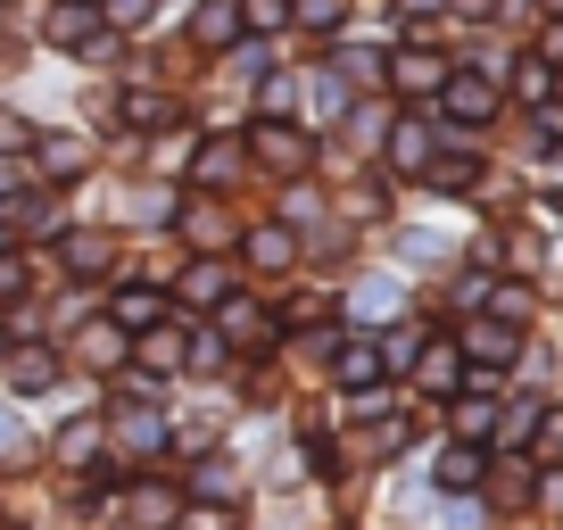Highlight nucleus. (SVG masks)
Masks as SVG:
<instances>
[{"label":"nucleus","instance_id":"2","mask_svg":"<svg viewBox=\"0 0 563 530\" xmlns=\"http://www.w3.org/2000/svg\"><path fill=\"white\" fill-rule=\"evenodd\" d=\"M58 265H67V274H108V265H117V241H108V232H67V241H58Z\"/></svg>","mask_w":563,"mask_h":530},{"label":"nucleus","instance_id":"30","mask_svg":"<svg viewBox=\"0 0 563 530\" xmlns=\"http://www.w3.org/2000/svg\"><path fill=\"white\" fill-rule=\"evenodd\" d=\"M232 75H241V84H257V75H265V42H232Z\"/></svg>","mask_w":563,"mask_h":530},{"label":"nucleus","instance_id":"37","mask_svg":"<svg viewBox=\"0 0 563 530\" xmlns=\"http://www.w3.org/2000/svg\"><path fill=\"white\" fill-rule=\"evenodd\" d=\"M18 448H25V423H18L9 407H0V456H18Z\"/></svg>","mask_w":563,"mask_h":530},{"label":"nucleus","instance_id":"17","mask_svg":"<svg viewBox=\"0 0 563 530\" xmlns=\"http://www.w3.org/2000/svg\"><path fill=\"white\" fill-rule=\"evenodd\" d=\"M257 158H265V166H299L307 150H299V133H290V124H257Z\"/></svg>","mask_w":563,"mask_h":530},{"label":"nucleus","instance_id":"44","mask_svg":"<svg viewBox=\"0 0 563 530\" xmlns=\"http://www.w3.org/2000/svg\"><path fill=\"white\" fill-rule=\"evenodd\" d=\"M555 18H563V0H555Z\"/></svg>","mask_w":563,"mask_h":530},{"label":"nucleus","instance_id":"40","mask_svg":"<svg viewBox=\"0 0 563 530\" xmlns=\"http://www.w3.org/2000/svg\"><path fill=\"white\" fill-rule=\"evenodd\" d=\"M398 9H406V18H431V9H440V0H398Z\"/></svg>","mask_w":563,"mask_h":530},{"label":"nucleus","instance_id":"43","mask_svg":"<svg viewBox=\"0 0 563 530\" xmlns=\"http://www.w3.org/2000/svg\"><path fill=\"white\" fill-rule=\"evenodd\" d=\"M0 249H9V216H0Z\"/></svg>","mask_w":563,"mask_h":530},{"label":"nucleus","instance_id":"7","mask_svg":"<svg viewBox=\"0 0 563 530\" xmlns=\"http://www.w3.org/2000/svg\"><path fill=\"white\" fill-rule=\"evenodd\" d=\"M183 241L208 257V249H224V241H232V216L216 208V199H199V208H183Z\"/></svg>","mask_w":563,"mask_h":530},{"label":"nucleus","instance_id":"18","mask_svg":"<svg viewBox=\"0 0 563 530\" xmlns=\"http://www.w3.org/2000/svg\"><path fill=\"white\" fill-rule=\"evenodd\" d=\"M183 290H191V307H216V299H224L232 283H224V265H216V257H199L191 274H183Z\"/></svg>","mask_w":563,"mask_h":530},{"label":"nucleus","instance_id":"13","mask_svg":"<svg viewBox=\"0 0 563 530\" xmlns=\"http://www.w3.org/2000/svg\"><path fill=\"white\" fill-rule=\"evenodd\" d=\"M42 34H51L58 51H75V42L91 34V0H58V9H51V25H42Z\"/></svg>","mask_w":563,"mask_h":530},{"label":"nucleus","instance_id":"14","mask_svg":"<svg viewBox=\"0 0 563 530\" xmlns=\"http://www.w3.org/2000/svg\"><path fill=\"white\" fill-rule=\"evenodd\" d=\"M440 84H448V58H431V51L398 58V91H440Z\"/></svg>","mask_w":563,"mask_h":530},{"label":"nucleus","instance_id":"34","mask_svg":"<svg viewBox=\"0 0 563 530\" xmlns=\"http://www.w3.org/2000/svg\"><path fill=\"white\" fill-rule=\"evenodd\" d=\"M547 91H555V67H547V58H530V67H522V100H547Z\"/></svg>","mask_w":563,"mask_h":530},{"label":"nucleus","instance_id":"33","mask_svg":"<svg viewBox=\"0 0 563 530\" xmlns=\"http://www.w3.org/2000/svg\"><path fill=\"white\" fill-rule=\"evenodd\" d=\"M340 75H349V84H382V58H373V51H349V58H340Z\"/></svg>","mask_w":563,"mask_h":530},{"label":"nucleus","instance_id":"27","mask_svg":"<svg viewBox=\"0 0 563 530\" xmlns=\"http://www.w3.org/2000/svg\"><path fill=\"white\" fill-rule=\"evenodd\" d=\"M282 18H290V0H249V9H241V25H249V34H274Z\"/></svg>","mask_w":563,"mask_h":530},{"label":"nucleus","instance_id":"15","mask_svg":"<svg viewBox=\"0 0 563 530\" xmlns=\"http://www.w3.org/2000/svg\"><path fill=\"white\" fill-rule=\"evenodd\" d=\"M42 166H51V175H84L91 150L75 142V133H42Z\"/></svg>","mask_w":563,"mask_h":530},{"label":"nucleus","instance_id":"22","mask_svg":"<svg viewBox=\"0 0 563 530\" xmlns=\"http://www.w3.org/2000/svg\"><path fill=\"white\" fill-rule=\"evenodd\" d=\"M456 431H464V440H489V431H497V415H489L481 389H473V398H456Z\"/></svg>","mask_w":563,"mask_h":530},{"label":"nucleus","instance_id":"1","mask_svg":"<svg viewBox=\"0 0 563 530\" xmlns=\"http://www.w3.org/2000/svg\"><path fill=\"white\" fill-rule=\"evenodd\" d=\"M440 108H448L456 124H489V117H497V84H481V75H448V84H440Z\"/></svg>","mask_w":563,"mask_h":530},{"label":"nucleus","instance_id":"28","mask_svg":"<svg viewBox=\"0 0 563 530\" xmlns=\"http://www.w3.org/2000/svg\"><path fill=\"white\" fill-rule=\"evenodd\" d=\"M124 117H133V124H166V117H175V100H158V91H141V100H124Z\"/></svg>","mask_w":563,"mask_h":530},{"label":"nucleus","instance_id":"21","mask_svg":"<svg viewBox=\"0 0 563 530\" xmlns=\"http://www.w3.org/2000/svg\"><path fill=\"white\" fill-rule=\"evenodd\" d=\"M422 175H431V191H464V183L481 175V158H431Z\"/></svg>","mask_w":563,"mask_h":530},{"label":"nucleus","instance_id":"8","mask_svg":"<svg viewBox=\"0 0 563 530\" xmlns=\"http://www.w3.org/2000/svg\"><path fill=\"white\" fill-rule=\"evenodd\" d=\"M249 265H257V274H282V265H290V257H299V241H290V224H257V232H249Z\"/></svg>","mask_w":563,"mask_h":530},{"label":"nucleus","instance_id":"24","mask_svg":"<svg viewBox=\"0 0 563 530\" xmlns=\"http://www.w3.org/2000/svg\"><path fill=\"white\" fill-rule=\"evenodd\" d=\"M356 316H398V283H356Z\"/></svg>","mask_w":563,"mask_h":530},{"label":"nucleus","instance_id":"32","mask_svg":"<svg viewBox=\"0 0 563 530\" xmlns=\"http://www.w3.org/2000/svg\"><path fill=\"white\" fill-rule=\"evenodd\" d=\"M108 25H117V34H133V25H150V0H108Z\"/></svg>","mask_w":563,"mask_h":530},{"label":"nucleus","instance_id":"6","mask_svg":"<svg viewBox=\"0 0 563 530\" xmlns=\"http://www.w3.org/2000/svg\"><path fill=\"white\" fill-rule=\"evenodd\" d=\"M191 34L208 42V51H232V42H241V9H232V0H199V9H191Z\"/></svg>","mask_w":563,"mask_h":530},{"label":"nucleus","instance_id":"16","mask_svg":"<svg viewBox=\"0 0 563 530\" xmlns=\"http://www.w3.org/2000/svg\"><path fill=\"white\" fill-rule=\"evenodd\" d=\"M481 473H489L481 448H448V456H440V489H481Z\"/></svg>","mask_w":563,"mask_h":530},{"label":"nucleus","instance_id":"35","mask_svg":"<svg viewBox=\"0 0 563 530\" xmlns=\"http://www.w3.org/2000/svg\"><path fill=\"white\" fill-rule=\"evenodd\" d=\"M406 257L431 265V257H448V241H440V232H406Z\"/></svg>","mask_w":563,"mask_h":530},{"label":"nucleus","instance_id":"12","mask_svg":"<svg viewBox=\"0 0 563 530\" xmlns=\"http://www.w3.org/2000/svg\"><path fill=\"white\" fill-rule=\"evenodd\" d=\"M389 166H398V175H422V166H431V133H422V124H398V133H389Z\"/></svg>","mask_w":563,"mask_h":530},{"label":"nucleus","instance_id":"23","mask_svg":"<svg viewBox=\"0 0 563 530\" xmlns=\"http://www.w3.org/2000/svg\"><path fill=\"white\" fill-rule=\"evenodd\" d=\"M340 9H349V0H290V18H299L307 34H332V25H340Z\"/></svg>","mask_w":563,"mask_h":530},{"label":"nucleus","instance_id":"29","mask_svg":"<svg viewBox=\"0 0 563 530\" xmlns=\"http://www.w3.org/2000/svg\"><path fill=\"white\" fill-rule=\"evenodd\" d=\"M124 514H133V522H166V514H175V497H166V489H141Z\"/></svg>","mask_w":563,"mask_h":530},{"label":"nucleus","instance_id":"45","mask_svg":"<svg viewBox=\"0 0 563 530\" xmlns=\"http://www.w3.org/2000/svg\"><path fill=\"white\" fill-rule=\"evenodd\" d=\"M0 356H9V349H0Z\"/></svg>","mask_w":563,"mask_h":530},{"label":"nucleus","instance_id":"3","mask_svg":"<svg viewBox=\"0 0 563 530\" xmlns=\"http://www.w3.org/2000/svg\"><path fill=\"white\" fill-rule=\"evenodd\" d=\"M464 356H481V365H514V356H522V332H514L506 316H497V323H473V332H464Z\"/></svg>","mask_w":563,"mask_h":530},{"label":"nucleus","instance_id":"41","mask_svg":"<svg viewBox=\"0 0 563 530\" xmlns=\"http://www.w3.org/2000/svg\"><path fill=\"white\" fill-rule=\"evenodd\" d=\"M456 9H464V18H489V0H456Z\"/></svg>","mask_w":563,"mask_h":530},{"label":"nucleus","instance_id":"31","mask_svg":"<svg viewBox=\"0 0 563 530\" xmlns=\"http://www.w3.org/2000/svg\"><path fill=\"white\" fill-rule=\"evenodd\" d=\"M530 423H539V407H530V398H522V407H514L506 423H497V440H506V448H522V440H530Z\"/></svg>","mask_w":563,"mask_h":530},{"label":"nucleus","instance_id":"26","mask_svg":"<svg viewBox=\"0 0 563 530\" xmlns=\"http://www.w3.org/2000/svg\"><path fill=\"white\" fill-rule=\"evenodd\" d=\"M100 431H108V423H75L67 440H58V464H84L91 448H100Z\"/></svg>","mask_w":563,"mask_h":530},{"label":"nucleus","instance_id":"38","mask_svg":"<svg viewBox=\"0 0 563 530\" xmlns=\"http://www.w3.org/2000/svg\"><path fill=\"white\" fill-rule=\"evenodd\" d=\"M539 448H547V456H563V415H547V423H539Z\"/></svg>","mask_w":563,"mask_h":530},{"label":"nucleus","instance_id":"11","mask_svg":"<svg viewBox=\"0 0 563 530\" xmlns=\"http://www.w3.org/2000/svg\"><path fill=\"white\" fill-rule=\"evenodd\" d=\"M415 373H422V389H456L464 382V349H415Z\"/></svg>","mask_w":563,"mask_h":530},{"label":"nucleus","instance_id":"36","mask_svg":"<svg viewBox=\"0 0 563 530\" xmlns=\"http://www.w3.org/2000/svg\"><path fill=\"white\" fill-rule=\"evenodd\" d=\"M199 489H208V497H232L241 481H232V464H199Z\"/></svg>","mask_w":563,"mask_h":530},{"label":"nucleus","instance_id":"4","mask_svg":"<svg viewBox=\"0 0 563 530\" xmlns=\"http://www.w3.org/2000/svg\"><path fill=\"white\" fill-rule=\"evenodd\" d=\"M0 365H9V389H18V398H42V389L58 382V356L51 349H18V356H0Z\"/></svg>","mask_w":563,"mask_h":530},{"label":"nucleus","instance_id":"19","mask_svg":"<svg viewBox=\"0 0 563 530\" xmlns=\"http://www.w3.org/2000/svg\"><path fill=\"white\" fill-rule=\"evenodd\" d=\"M108 316H117V323H141V332H150L166 307H158V290H117V307H108Z\"/></svg>","mask_w":563,"mask_h":530},{"label":"nucleus","instance_id":"20","mask_svg":"<svg viewBox=\"0 0 563 530\" xmlns=\"http://www.w3.org/2000/svg\"><path fill=\"white\" fill-rule=\"evenodd\" d=\"M191 150H199V133H166V142L150 150V166H158V175H183V166H191Z\"/></svg>","mask_w":563,"mask_h":530},{"label":"nucleus","instance_id":"42","mask_svg":"<svg viewBox=\"0 0 563 530\" xmlns=\"http://www.w3.org/2000/svg\"><path fill=\"white\" fill-rule=\"evenodd\" d=\"M547 58H563V25H555V34H547Z\"/></svg>","mask_w":563,"mask_h":530},{"label":"nucleus","instance_id":"39","mask_svg":"<svg viewBox=\"0 0 563 530\" xmlns=\"http://www.w3.org/2000/svg\"><path fill=\"white\" fill-rule=\"evenodd\" d=\"M18 283H25V265H9V257H0V299H9Z\"/></svg>","mask_w":563,"mask_h":530},{"label":"nucleus","instance_id":"9","mask_svg":"<svg viewBox=\"0 0 563 530\" xmlns=\"http://www.w3.org/2000/svg\"><path fill=\"white\" fill-rule=\"evenodd\" d=\"M216 307H224V332L241 340V349H274V323H265L257 307H241V299H232V290H224V299H216Z\"/></svg>","mask_w":563,"mask_h":530},{"label":"nucleus","instance_id":"5","mask_svg":"<svg viewBox=\"0 0 563 530\" xmlns=\"http://www.w3.org/2000/svg\"><path fill=\"white\" fill-rule=\"evenodd\" d=\"M332 365H340V382H349V389H382V349H373V340H340V349H332Z\"/></svg>","mask_w":563,"mask_h":530},{"label":"nucleus","instance_id":"10","mask_svg":"<svg viewBox=\"0 0 563 530\" xmlns=\"http://www.w3.org/2000/svg\"><path fill=\"white\" fill-rule=\"evenodd\" d=\"M124 356H133V349H124V323H117V316H108V323H91V332H84V365L117 373Z\"/></svg>","mask_w":563,"mask_h":530},{"label":"nucleus","instance_id":"25","mask_svg":"<svg viewBox=\"0 0 563 530\" xmlns=\"http://www.w3.org/2000/svg\"><path fill=\"white\" fill-rule=\"evenodd\" d=\"M18 150H34V124L18 108H0V158H18Z\"/></svg>","mask_w":563,"mask_h":530}]
</instances>
